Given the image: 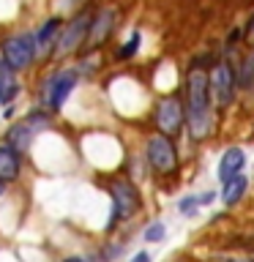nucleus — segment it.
Wrapping results in <instances>:
<instances>
[{
  "mask_svg": "<svg viewBox=\"0 0 254 262\" xmlns=\"http://www.w3.org/2000/svg\"><path fill=\"white\" fill-rule=\"evenodd\" d=\"M3 191H6V180L0 178V196H3Z\"/></svg>",
  "mask_w": 254,
  "mask_h": 262,
  "instance_id": "obj_23",
  "label": "nucleus"
},
{
  "mask_svg": "<svg viewBox=\"0 0 254 262\" xmlns=\"http://www.w3.org/2000/svg\"><path fill=\"white\" fill-rule=\"evenodd\" d=\"M147 161L153 164L156 172H164V175L178 167V153L167 137H153L147 142Z\"/></svg>",
  "mask_w": 254,
  "mask_h": 262,
  "instance_id": "obj_2",
  "label": "nucleus"
},
{
  "mask_svg": "<svg viewBox=\"0 0 254 262\" xmlns=\"http://www.w3.org/2000/svg\"><path fill=\"white\" fill-rule=\"evenodd\" d=\"M74 85H77V71H60L57 74V77L52 79V88H49V106L57 110V106L69 98Z\"/></svg>",
  "mask_w": 254,
  "mask_h": 262,
  "instance_id": "obj_8",
  "label": "nucleus"
},
{
  "mask_svg": "<svg viewBox=\"0 0 254 262\" xmlns=\"http://www.w3.org/2000/svg\"><path fill=\"white\" fill-rule=\"evenodd\" d=\"M197 205H200V200H192V196H188V200L180 202V210H183V213H194Z\"/></svg>",
  "mask_w": 254,
  "mask_h": 262,
  "instance_id": "obj_19",
  "label": "nucleus"
},
{
  "mask_svg": "<svg viewBox=\"0 0 254 262\" xmlns=\"http://www.w3.org/2000/svg\"><path fill=\"white\" fill-rule=\"evenodd\" d=\"M246 186H249V180H246L241 172H238V175H232L229 180H224V194H221V196H224V202H227V205H235V202L243 196Z\"/></svg>",
  "mask_w": 254,
  "mask_h": 262,
  "instance_id": "obj_14",
  "label": "nucleus"
},
{
  "mask_svg": "<svg viewBox=\"0 0 254 262\" xmlns=\"http://www.w3.org/2000/svg\"><path fill=\"white\" fill-rule=\"evenodd\" d=\"M164 237V224H153L145 229V241H161Z\"/></svg>",
  "mask_w": 254,
  "mask_h": 262,
  "instance_id": "obj_17",
  "label": "nucleus"
},
{
  "mask_svg": "<svg viewBox=\"0 0 254 262\" xmlns=\"http://www.w3.org/2000/svg\"><path fill=\"white\" fill-rule=\"evenodd\" d=\"M180 120H183V110H180L178 98H167V101H161L159 112H156V123H159V128L164 131V134L178 131Z\"/></svg>",
  "mask_w": 254,
  "mask_h": 262,
  "instance_id": "obj_7",
  "label": "nucleus"
},
{
  "mask_svg": "<svg viewBox=\"0 0 254 262\" xmlns=\"http://www.w3.org/2000/svg\"><path fill=\"white\" fill-rule=\"evenodd\" d=\"M30 126L28 123H19V126H14V131H11V145L19 150V147H28V142H30Z\"/></svg>",
  "mask_w": 254,
  "mask_h": 262,
  "instance_id": "obj_15",
  "label": "nucleus"
},
{
  "mask_svg": "<svg viewBox=\"0 0 254 262\" xmlns=\"http://www.w3.org/2000/svg\"><path fill=\"white\" fill-rule=\"evenodd\" d=\"M112 196H115V219H129L131 213L139 208V194L129 180H118L112 186Z\"/></svg>",
  "mask_w": 254,
  "mask_h": 262,
  "instance_id": "obj_4",
  "label": "nucleus"
},
{
  "mask_svg": "<svg viewBox=\"0 0 254 262\" xmlns=\"http://www.w3.org/2000/svg\"><path fill=\"white\" fill-rule=\"evenodd\" d=\"M210 90H213V96H216V101L221 106H227L232 101V71H229L224 63H219L216 69L210 71Z\"/></svg>",
  "mask_w": 254,
  "mask_h": 262,
  "instance_id": "obj_6",
  "label": "nucleus"
},
{
  "mask_svg": "<svg viewBox=\"0 0 254 262\" xmlns=\"http://www.w3.org/2000/svg\"><path fill=\"white\" fill-rule=\"evenodd\" d=\"M19 172V156H16L14 145H0V178L14 180Z\"/></svg>",
  "mask_w": 254,
  "mask_h": 262,
  "instance_id": "obj_10",
  "label": "nucleus"
},
{
  "mask_svg": "<svg viewBox=\"0 0 254 262\" xmlns=\"http://www.w3.org/2000/svg\"><path fill=\"white\" fill-rule=\"evenodd\" d=\"M137 44H139V33H131V38H129V44L126 47H120V57H131V55H134L137 52Z\"/></svg>",
  "mask_w": 254,
  "mask_h": 262,
  "instance_id": "obj_16",
  "label": "nucleus"
},
{
  "mask_svg": "<svg viewBox=\"0 0 254 262\" xmlns=\"http://www.w3.org/2000/svg\"><path fill=\"white\" fill-rule=\"evenodd\" d=\"M90 25H93V22H90V16H88V14L77 16V19L69 25V30L63 33V38L55 44V52H57V55H69V52H74V49L79 47V41L88 36Z\"/></svg>",
  "mask_w": 254,
  "mask_h": 262,
  "instance_id": "obj_5",
  "label": "nucleus"
},
{
  "mask_svg": "<svg viewBox=\"0 0 254 262\" xmlns=\"http://www.w3.org/2000/svg\"><path fill=\"white\" fill-rule=\"evenodd\" d=\"M112 19H115L112 11H104V14L93 22V25H90V38H88V41H90V47L101 44V41H104L107 36H110V30H112Z\"/></svg>",
  "mask_w": 254,
  "mask_h": 262,
  "instance_id": "obj_13",
  "label": "nucleus"
},
{
  "mask_svg": "<svg viewBox=\"0 0 254 262\" xmlns=\"http://www.w3.org/2000/svg\"><path fill=\"white\" fill-rule=\"evenodd\" d=\"M251 79H254V57H249V60L243 63V77H241V82H243V85H251Z\"/></svg>",
  "mask_w": 254,
  "mask_h": 262,
  "instance_id": "obj_18",
  "label": "nucleus"
},
{
  "mask_svg": "<svg viewBox=\"0 0 254 262\" xmlns=\"http://www.w3.org/2000/svg\"><path fill=\"white\" fill-rule=\"evenodd\" d=\"M246 164V156L241 147H229V150L221 156V164H219V178L221 180H229L232 175H238L241 172V167Z\"/></svg>",
  "mask_w": 254,
  "mask_h": 262,
  "instance_id": "obj_9",
  "label": "nucleus"
},
{
  "mask_svg": "<svg viewBox=\"0 0 254 262\" xmlns=\"http://www.w3.org/2000/svg\"><path fill=\"white\" fill-rule=\"evenodd\" d=\"M66 262H85V259H79V257H69Z\"/></svg>",
  "mask_w": 254,
  "mask_h": 262,
  "instance_id": "obj_24",
  "label": "nucleus"
},
{
  "mask_svg": "<svg viewBox=\"0 0 254 262\" xmlns=\"http://www.w3.org/2000/svg\"><path fill=\"white\" fill-rule=\"evenodd\" d=\"M36 55V38L30 36H16V38H6L3 44V57L8 60L11 69H28V63Z\"/></svg>",
  "mask_w": 254,
  "mask_h": 262,
  "instance_id": "obj_3",
  "label": "nucleus"
},
{
  "mask_svg": "<svg viewBox=\"0 0 254 262\" xmlns=\"http://www.w3.org/2000/svg\"><path fill=\"white\" fill-rule=\"evenodd\" d=\"M213 200H216V194H213V191H208V194H202V196H200V205H210Z\"/></svg>",
  "mask_w": 254,
  "mask_h": 262,
  "instance_id": "obj_20",
  "label": "nucleus"
},
{
  "mask_svg": "<svg viewBox=\"0 0 254 262\" xmlns=\"http://www.w3.org/2000/svg\"><path fill=\"white\" fill-rule=\"evenodd\" d=\"M246 33H249V38H254V16H251V22H249V28H246Z\"/></svg>",
  "mask_w": 254,
  "mask_h": 262,
  "instance_id": "obj_22",
  "label": "nucleus"
},
{
  "mask_svg": "<svg viewBox=\"0 0 254 262\" xmlns=\"http://www.w3.org/2000/svg\"><path fill=\"white\" fill-rule=\"evenodd\" d=\"M16 90H19V85H16V79H14V69L3 57V60H0V93H3V101H11L16 96Z\"/></svg>",
  "mask_w": 254,
  "mask_h": 262,
  "instance_id": "obj_12",
  "label": "nucleus"
},
{
  "mask_svg": "<svg viewBox=\"0 0 254 262\" xmlns=\"http://www.w3.org/2000/svg\"><path fill=\"white\" fill-rule=\"evenodd\" d=\"M131 262H151V254L139 251V254H134V259H131Z\"/></svg>",
  "mask_w": 254,
  "mask_h": 262,
  "instance_id": "obj_21",
  "label": "nucleus"
},
{
  "mask_svg": "<svg viewBox=\"0 0 254 262\" xmlns=\"http://www.w3.org/2000/svg\"><path fill=\"white\" fill-rule=\"evenodd\" d=\"M57 30H60V19H47L44 22V28H41L38 33H36V55H41V52H47L52 44H57Z\"/></svg>",
  "mask_w": 254,
  "mask_h": 262,
  "instance_id": "obj_11",
  "label": "nucleus"
},
{
  "mask_svg": "<svg viewBox=\"0 0 254 262\" xmlns=\"http://www.w3.org/2000/svg\"><path fill=\"white\" fill-rule=\"evenodd\" d=\"M186 90H188V128H192L194 139H202L210 131V110H208L210 77L202 71H192Z\"/></svg>",
  "mask_w": 254,
  "mask_h": 262,
  "instance_id": "obj_1",
  "label": "nucleus"
},
{
  "mask_svg": "<svg viewBox=\"0 0 254 262\" xmlns=\"http://www.w3.org/2000/svg\"><path fill=\"white\" fill-rule=\"evenodd\" d=\"M0 101H3V93H0Z\"/></svg>",
  "mask_w": 254,
  "mask_h": 262,
  "instance_id": "obj_25",
  "label": "nucleus"
},
{
  "mask_svg": "<svg viewBox=\"0 0 254 262\" xmlns=\"http://www.w3.org/2000/svg\"><path fill=\"white\" fill-rule=\"evenodd\" d=\"M251 262H254V254H251Z\"/></svg>",
  "mask_w": 254,
  "mask_h": 262,
  "instance_id": "obj_26",
  "label": "nucleus"
}]
</instances>
